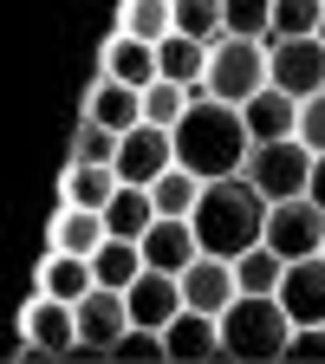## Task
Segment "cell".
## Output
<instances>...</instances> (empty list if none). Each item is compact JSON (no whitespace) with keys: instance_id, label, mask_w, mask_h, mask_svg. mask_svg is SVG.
I'll list each match as a JSON object with an SVG mask.
<instances>
[{"instance_id":"1","label":"cell","mask_w":325,"mask_h":364,"mask_svg":"<svg viewBox=\"0 0 325 364\" xmlns=\"http://www.w3.org/2000/svg\"><path fill=\"white\" fill-rule=\"evenodd\" d=\"M247 150H254V130H247L241 105H228V98H196L189 111H182V124H176V163L196 169L202 182L241 176Z\"/></svg>"},{"instance_id":"2","label":"cell","mask_w":325,"mask_h":364,"mask_svg":"<svg viewBox=\"0 0 325 364\" xmlns=\"http://www.w3.org/2000/svg\"><path fill=\"white\" fill-rule=\"evenodd\" d=\"M267 196L247 182V169L241 176H215V182H202V202H196V241H202V254H221V260H241L247 247H260L267 241Z\"/></svg>"},{"instance_id":"3","label":"cell","mask_w":325,"mask_h":364,"mask_svg":"<svg viewBox=\"0 0 325 364\" xmlns=\"http://www.w3.org/2000/svg\"><path fill=\"white\" fill-rule=\"evenodd\" d=\"M287 338H293V318L280 293H235V306L221 312V358H235V364L287 358Z\"/></svg>"},{"instance_id":"4","label":"cell","mask_w":325,"mask_h":364,"mask_svg":"<svg viewBox=\"0 0 325 364\" xmlns=\"http://www.w3.org/2000/svg\"><path fill=\"white\" fill-rule=\"evenodd\" d=\"M273 72H267V39H247V33H221L208 46V98H228V105H247L254 91H267Z\"/></svg>"},{"instance_id":"5","label":"cell","mask_w":325,"mask_h":364,"mask_svg":"<svg viewBox=\"0 0 325 364\" xmlns=\"http://www.w3.org/2000/svg\"><path fill=\"white\" fill-rule=\"evenodd\" d=\"M312 156H319V150H306V136H273V144H254V150H247V182H254L267 202L306 196Z\"/></svg>"},{"instance_id":"6","label":"cell","mask_w":325,"mask_h":364,"mask_svg":"<svg viewBox=\"0 0 325 364\" xmlns=\"http://www.w3.org/2000/svg\"><path fill=\"white\" fill-rule=\"evenodd\" d=\"M267 247H280L287 260H306V254H325V208L312 196H287L267 208Z\"/></svg>"},{"instance_id":"7","label":"cell","mask_w":325,"mask_h":364,"mask_svg":"<svg viewBox=\"0 0 325 364\" xmlns=\"http://www.w3.org/2000/svg\"><path fill=\"white\" fill-rule=\"evenodd\" d=\"M267 72H273V85H280V91H293V98L325 91V39H319V33L267 39Z\"/></svg>"},{"instance_id":"8","label":"cell","mask_w":325,"mask_h":364,"mask_svg":"<svg viewBox=\"0 0 325 364\" xmlns=\"http://www.w3.org/2000/svg\"><path fill=\"white\" fill-rule=\"evenodd\" d=\"M176 163V130H163V124H130L124 136H117V176L124 182H144V189H150V182L163 176Z\"/></svg>"},{"instance_id":"9","label":"cell","mask_w":325,"mask_h":364,"mask_svg":"<svg viewBox=\"0 0 325 364\" xmlns=\"http://www.w3.org/2000/svg\"><path fill=\"white\" fill-rule=\"evenodd\" d=\"M20 338H33L46 358H65V351L78 345V306L33 287V299H26V312H20Z\"/></svg>"},{"instance_id":"10","label":"cell","mask_w":325,"mask_h":364,"mask_svg":"<svg viewBox=\"0 0 325 364\" xmlns=\"http://www.w3.org/2000/svg\"><path fill=\"white\" fill-rule=\"evenodd\" d=\"M124 299H130V326H156V332L189 306V299H182V273H163V267H144L124 287Z\"/></svg>"},{"instance_id":"11","label":"cell","mask_w":325,"mask_h":364,"mask_svg":"<svg viewBox=\"0 0 325 364\" xmlns=\"http://www.w3.org/2000/svg\"><path fill=\"white\" fill-rule=\"evenodd\" d=\"M235 293H241V280H235V260H221V254H196L189 267H182V299H189L196 312H228L235 306Z\"/></svg>"},{"instance_id":"12","label":"cell","mask_w":325,"mask_h":364,"mask_svg":"<svg viewBox=\"0 0 325 364\" xmlns=\"http://www.w3.org/2000/svg\"><path fill=\"white\" fill-rule=\"evenodd\" d=\"M280 306H287V318H293V326H325V254L287 260Z\"/></svg>"},{"instance_id":"13","label":"cell","mask_w":325,"mask_h":364,"mask_svg":"<svg viewBox=\"0 0 325 364\" xmlns=\"http://www.w3.org/2000/svg\"><path fill=\"white\" fill-rule=\"evenodd\" d=\"M124 332H130V299H124V287H91L78 299V338L111 351Z\"/></svg>"},{"instance_id":"14","label":"cell","mask_w":325,"mask_h":364,"mask_svg":"<svg viewBox=\"0 0 325 364\" xmlns=\"http://www.w3.org/2000/svg\"><path fill=\"white\" fill-rule=\"evenodd\" d=\"M196 254H202V241H196V221H189V215H156V221H150V235H144V267L182 273Z\"/></svg>"},{"instance_id":"15","label":"cell","mask_w":325,"mask_h":364,"mask_svg":"<svg viewBox=\"0 0 325 364\" xmlns=\"http://www.w3.org/2000/svg\"><path fill=\"white\" fill-rule=\"evenodd\" d=\"M163 338H169V358H176V364L221 358V318H215V312H196V306H182L169 326H163Z\"/></svg>"},{"instance_id":"16","label":"cell","mask_w":325,"mask_h":364,"mask_svg":"<svg viewBox=\"0 0 325 364\" xmlns=\"http://www.w3.org/2000/svg\"><path fill=\"white\" fill-rule=\"evenodd\" d=\"M85 117H98L111 130H130V124H144V85H124V78H91L85 91Z\"/></svg>"},{"instance_id":"17","label":"cell","mask_w":325,"mask_h":364,"mask_svg":"<svg viewBox=\"0 0 325 364\" xmlns=\"http://www.w3.org/2000/svg\"><path fill=\"white\" fill-rule=\"evenodd\" d=\"M241 117H247V130H254V144H273V136H299V98H293V91H280V85L254 91V98L241 105Z\"/></svg>"},{"instance_id":"18","label":"cell","mask_w":325,"mask_h":364,"mask_svg":"<svg viewBox=\"0 0 325 364\" xmlns=\"http://www.w3.org/2000/svg\"><path fill=\"white\" fill-rule=\"evenodd\" d=\"M105 78H124V85H150V78H163V59H156V39H137V33H111V46H105V65H98Z\"/></svg>"},{"instance_id":"19","label":"cell","mask_w":325,"mask_h":364,"mask_svg":"<svg viewBox=\"0 0 325 364\" xmlns=\"http://www.w3.org/2000/svg\"><path fill=\"white\" fill-rule=\"evenodd\" d=\"M91 287H98V273H91V254H65V247H46L39 254V293L53 299H85Z\"/></svg>"},{"instance_id":"20","label":"cell","mask_w":325,"mask_h":364,"mask_svg":"<svg viewBox=\"0 0 325 364\" xmlns=\"http://www.w3.org/2000/svg\"><path fill=\"white\" fill-rule=\"evenodd\" d=\"M105 241H111V221H105V208L59 202V215H53V241H46V247H65V254H98Z\"/></svg>"},{"instance_id":"21","label":"cell","mask_w":325,"mask_h":364,"mask_svg":"<svg viewBox=\"0 0 325 364\" xmlns=\"http://www.w3.org/2000/svg\"><path fill=\"white\" fill-rule=\"evenodd\" d=\"M156 59H163V78L189 85L196 98H208V46H202V39L169 33V39H156Z\"/></svg>"},{"instance_id":"22","label":"cell","mask_w":325,"mask_h":364,"mask_svg":"<svg viewBox=\"0 0 325 364\" xmlns=\"http://www.w3.org/2000/svg\"><path fill=\"white\" fill-rule=\"evenodd\" d=\"M105 221H111V235L144 241V235H150V221H156V196L144 189V182H117V196L105 202Z\"/></svg>"},{"instance_id":"23","label":"cell","mask_w":325,"mask_h":364,"mask_svg":"<svg viewBox=\"0 0 325 364\" xmlns=\"http://www.w3.org/2000/svg\"><path fill=\"white\" fill-rule=\"evenodd\" d=\"M117 169L111 163H65V182H59V202H78V208H105L117 196Z\"/></svg>"},{"instance_id":"24","label":"cell","mask_w":325,"mask_h":364,"mask_svg":"<svg viewBox=\"0 0 325 364\" xmlns=\"http://www.w3.org/2000/svg\"><path fill=\"white\" fill-rule=\"evenodd\" d=\"M91 273H98V287H130L137 273H144V241H124V235H111L98 254H91Z\"/></svg>"},{"instance_id":"25","label":"cell","mask_w":325,"mask_h":364,"mask_svg":"<svg viewBox=\"0 0 325 364\" xmlns=\"http://www.w3.org/2000/svg\"><path fill=\"white\" fill-rule=\"evenodd\" d=\"M150 196H156V215H196V202H202V176L182 169V163H169V169L150 182Z\"/></svg>"},{"instance_id":"26","label":"cell","mask_w":325,"mask_h":364,"mask_svg":"<svg viewBox=\"0 0 325 364\" xmlns=\"http://www.w3.org/2000/svg\"><path fill=\"white\" fill-rule=\"evenodd\" d=\"M235 280H241V293H280V280H287V254L280 247H247L241 260H235Z\"/></svg>"},{"instance_id":"27","label":"cell","mask_w":325,"mask_h":364,"mask_svg":"<svg viewBox=\"0 0 325 364\" xmlns=\"http://www.w3.org/2000/svg\"><path fill=\"white\" fill-rule=\"evenodd\" d=\"M117 26L137 33V39H169L176 33V0H124Z\"/></svg>"},{"instance_id":"28","label":"cell","mask_w":325,"mask_h":364,"mask_svg":"<svg viewBox=\"0 0 325 364\" xmlns=\"http://www.w3.org/2000/svg\"><path fill=\"white\" fill-rule=\"evenodd\" d=\"M189 105H196V91H189V85H176V78H150V85H144V124L176 130Z\"/></svg>"},{"instance_id":"29","label":"cell","mask_w":325,"mask_h":364,"mask_svg":"<svg viewBox=\"0 0 325 364\" xmlns=\"http://www.w3.org/2000/svg\"><path fill=\"white\" fill-rule=\"evenodd\" d=\"M176 33L215 46V39L228 33V7H221V0H176Z\"/></svg>"},{"instance_id":"30","label":"cell","mask_w":325,"mask_h":364,"mask_svg":"<svg viewBox=\"0 0 325 364\" xmlns=\"http://www.w3.org/2000/svg\"><path fill=\"white\" fill-rule=\"evenodd\" d=\"M117 136H124V130H111V124H98V117H85V111H78L72 163H117Z\"/></svg>"},{"instance_id":"31","label":"cell","mask_w":325,"mask_h":364,"mask_svg":"<svg viewBox=\"0 0 325 364\" xmlns=\"http://www.w3.org/2000/svg\"><path fill=\"white\" fill-rule=\"evenodd\" d=\"M169 358V338L156 326H130L117 345H111V364H163Z\"/></svg>"},{"instance_id":"32","label":"cell","mask_w":325,"mask_h":364,"mask_svg":"<svg viewBox=\"0 0 325 364\" xmlns=\"http://www.w3.org/2000/svg\"><path fill=\"white\" fill-rule=\"evenodd\" d=\"M319 20H325V0H273V39L319 33Z\"/></svg>"},{"instance_id":"33","label":"cell","mask_w":325,"mask_h":364,"mask_svg":"<svg viewBox=\"0 0 325 364\" xmlns=\"http://www.w3.org/2000/svg\"><path fill=\"white\" fill-rule=\"evenodd\" d=\"M221 7H228V33L273 39V0H221Z\"/></svg>"},{"instance_id":"34","label":"cell","mask_w":325,"mask_h":364,"mask_svg":"<svg viewBox=\"0 0 325 364\" xmlns=\"http://www.w3.org/2000/svg\"><path fill=\"white\" fill-rule=\"evenodd\" d=\"M299 136H306V150H325V91L299 98Z\"/></svg>"},{"instance_id":"35","label":"cell","mask_w":325,"mask_h":364,"mask_svg":"<svg viewBox=\"0 0 325 364\" xmlns=\"http://www.w3.org/2000/svg\"><path fill=\"white\" fill-rule=\"evenodd\" d=\"M287 358L299 364H325V326H293V338H287Z\"/></svg>"},{"instance_id":"36","label":"cell","mask_w":325,"mask_h":364,"mask_svg":"<svg viewBox=\"0 0 325 364\" xmlns=\"http://www.w3.org/2000/svg\"><path fill=\"white\" fill-rule=\"evenodd\" d=\"M306 196H312V202H319V208H325V150H319V156H312V182H306Z\"/></svg>"},{"instance_id":"37","label":"cell","mask_w":325,"mask_h":364,"mask_svg":"<svg viewBox=\"0 0 325 364\" xmlns=\"http://www.w3.org/2000/svg\"><path fill=\"white\" fill-rule=\"evenodd\" d=\"M319 39H325V20H319Z\"/></svg>"}]
</instances>
